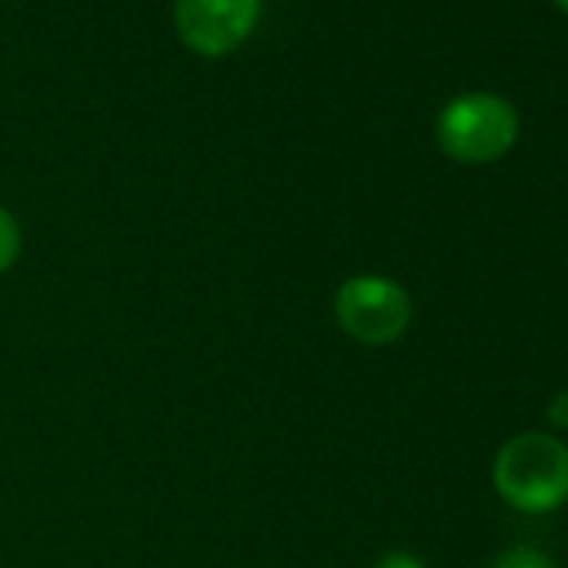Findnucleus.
I'll use <instances>...</instances> for the list:
<instances>
[{
    "mask_svg": "<svg viewBox=\"0 0 568 568\" xmlns=\"http://www.w3.org/2000/svg\"><path fill=\"white\" fill-rule=\"evenodd\" d=\"M491 481L511 508L551 511L568 501V445L545 432H525L495 455Z\"/></svg>",
    "mask_w": 568,
    "mask_h": 568,
    "instance_id": "1",
    "label": "nucleus"
},
{
    "mask_svg": "<svg viewBox=\"0 0 568 568\" xmlns=\"http://www.w3.org/2000/svg\"><path fill=\"white\" fill-rule=\"evenodd\" d=\"M438 148L462 164H488L501 158L518 138L515 108L488 91L458 94L448 101L435 124Z\"/></svg>",
    "mask_w": 568,
    "mask_h": 568,
    "instance_id": "2",
    "label": "nucleus"
},
{
    "mask_svg": "<svg viewBox=\"0 0 568 568\" xmlns=\"http://www.w3.org/2000/svg\"><path fill=\"white\" fill-rule=\"evenodd\" d=\"M335 318L362 345H392L408 332L412 298L398 281L378 274L348 277L335 295Z\"/></svg>",
    "mask_w": 568,
    "mask_h": 568,
    "instance_id": "3",
    "label": "nucleus"
},
{
    "mask_svg": "<svg viewBox=\"0 0 568 568\" xmlns=\"http://www.w3.org/2000/svg\"><path fill=\"white\" fill-rule=\"evenodd\" d=\"M261 18V0H174V28L181 41L204 54L224 58L237 51Z\"/></svg>",
    "mask_w": 568,
    "mask_h": 568,
    "instance_id": "4",
    "label": "nucleus"
},
{
    "mask_svg": "<svg viewBox=\"0 0 568 568\" xmlns=\"http://www.w3.org/2000/svg\"><path fill=\"white\" fill-rule=\"evenodd\" d=\"M18 257H21V224L8 207H0V274L14 267Z\"/></svg>",
    "mask_w": 568,
    "mask_h": 568,
    "instance_id": "5",
    "label": "nucleus"
},
{
    "mask_svg": "<svg viewBox=\"0 0 568 568\" xmlns=\"http://www.w3.org/2000/svg\"><path fill=\"white\" fill-rule=\"evenodd\" d=\"M491 568H558L545 551H535V548H508L501 551Z\"/></svg>",
    "mask_w": 568,
    "mask_h": 568,
    "instance_id": "6",
    "label": "nucleus"
},
{
    "mask_svg": "<svg viewBox=\"0 0 568 568\" xmlns=\"http://www.w3.org/2000/svg\"><path fill=\"white\" fill-rule=\"evenodd\" d=\"M545 415H548V422H551V425H558V428H568V392H558V395L548 402Z\"/></svg>",
    "mask_w": 568,
    "mask_h": 568,
    "instance_id": "7",
    "label": "nucleus"
},
{
    "mask_svg": "<svg viewBox=\"0 0 568 568\" xmlns=\"http://www.w3.org/2000/svg\"><path fill=\"white\" fill-rule=\"evenodd\" d=\"M375 568H425V565L408 551H388L375 561Z\"/></svg>",
    "mask_w": 568,
    "mask_h": 568,
    "instance_id": "8",
    "label": "nucleus"
},
{
    "mask_svg": "<svg viewBox=\"0 0 568 568\" xmlns=\"http://www.w3.org/2000/svg\"><path fill=\"white\" fill-rule=\"evenodd\" d=\"M558 4H561V8H565V11H568V0H558Z\"/></svg>",
    "mask_w": 568,
    "mask_h": 568,
    "instance_id": "9",
    "label": "nucleus"
}]
</instances>
